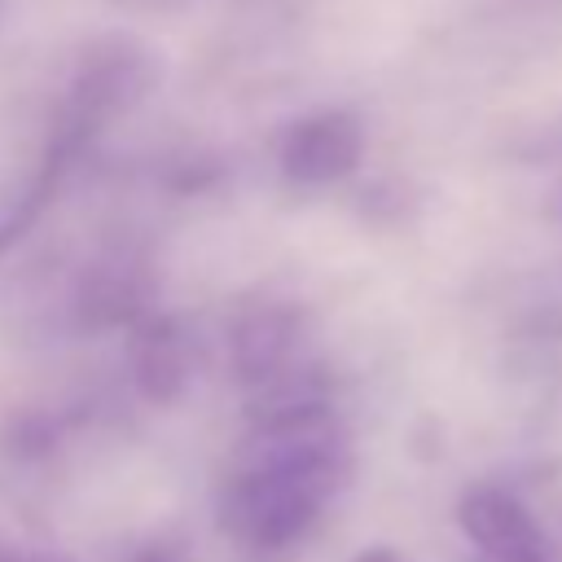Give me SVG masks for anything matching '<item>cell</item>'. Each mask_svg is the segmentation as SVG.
<instances>
[{"label": "cell", "instance_id": "cell-1", "mask_svg": "<svg viewBox=\"0 0 562 562\" xmlns=\"http://www.w3.org/2000/svg\"><path fill=\"white\" fill-rule=\"evenodd\" d=\"M351 474V443L334 404L250 422L220 483V531L272 558L312 536Z\"/></svg>", "mask_w": 562, "mask_h": 562}, {"label": "cell", "instance_id": "cell-10", "mask_svg": "<svg viewBox=\"0 0 562 562\" xmlns=\"http://www.w3.org/2000/svg\"><path fill=\"white\" fill-rule=\"evenodd\" d=\"M356 562H404L391 544H373V549H364V553H356Z\"/></svg>", "mask_w": 562, "mask_h": 562}, {"label": "cell", "instance_id": "cell-2", "mask_svg": "<svg viewBox=\"0 0 562 562\" xmlns=\"http://www.w3.org/2000/svg\"><path fill=\"white\" fill-rule=\"evenodd\" d=\"M158 83V61L145 44L132 35H97L79 48V57L66 70L61 92L48 110V132L40 145V158L53 162L61 176L79 162V154L114 123L123 119L145 92Z\"/></svg>", "mask_w": 562, "mask_h": 562}, {"label": "cell", "instance_id": "cell-8", "mask_svg": "<svg viewBox=\"0 0 562 562\" xmlns=\"http://www.w3.org/2000/svg\"><path fill=\"white\" fill-rule=\"evenodd\" d=\"M4 443H9V452L18 461H44L61 443V422L53 413H44V408H26V413H18L9 422Z\"/></svg>", "mask_w": 562, "mask_h": 562}, {"label": "cell", "instance_id": "cell-3", "mask_svg": "<svg viewBox=\"0 0 562 562\" xmlns=\"http://www.w3.org/2000/svg\"><path fill=\"white\" fill-rule=\"evenodd\" d=\"M228 360L233 378L246 395L281 382L285 373L303 369L307 356V325L303 312L285 299H250L228 321Z\"/></svg>", "mask_w": 562, "mask_h": 562}, {"label": "cell", "instance_id": "cell-4", "mask_svg": "<svg viewBox=\"0 0 562 562\" xmlns=\"http://www.w3.org/2000/svg\"><path fill=\"white\" fill-rule=\"evenodd\" d=\"M364 162V123L342 105L312 110L281 132L277 171L299 189H329L356 176Z\"/></svg>", "mask_w": 562, "mask_h": 562}, {"label": "cell", "instance_id": "cell-6", "mask_svg": "<svg viewBox=\"0 0 562 562\" xmlns=\"http://www.w3.org/2000/svg\"><path fill=\"white\" fill-rule=\"evenodd\" d=\"M154 303V272L132 250H105L97 255L70 290V316L88 334L105 329H132L140 316H149Z\"/></svg>", "mask_w": 562, "mask_h": 562}, {"label": "cell", "instance_id": "cell-12", "mask_svg": "<svg viewBox=\"0 0 562 562\" xmlns=\"http://www.w3.org/2000/svg\"><path fill=\"white\" fill-rule=\"evenodd\" d=\"M549 215H553V220H558V224H562V184H558V193H553V198H549Z\"/></svg>", "mask_w": 562, "mask_h": 562}, {"label": "cell", "instance_id": "cell-7", "mask_svg": "<svg viewBox=\"0 0 562 562\" xmlns=\"http://www.w3.org/2000/svg\"><path fill=\"white\" fill-rule=\"evenodd\" d=\"M127 373L145 404H176L184 400L198 373V342L176 312L154 307L127 329Z\"/></svg>", "mask_w": 562, "mask_h": 562}, {"label": "cell", "instance_id": "cell-11", "mask_svg": "<svg viewBox=\"0 0 562 562\" xmlns=\"http://www.w3.org/2000/svg\"><path fill=\"white\" fill-rule=\"evenodd\" d=\"M0 562H61V558H48V553H26V549H4V544H0Z\"/></svg>", "mask_w": 562, "mask_h": 562}, {"label": "cell", "instance_id": "cell-9", "mask_svg": "<svg viewBox=\"0 0 562 562\" xmlns=\"http://www.w3.org/2000/svg\"><path fill=\"white\" fill-rule=\"evenodd\" d=\"M132 562H184V553L171 549V544H149V549H140Z\"/></svg>", "mask_w": 562, "mask_h": 562}, {"label": "cell", "instance_id": "cell-13", "mask_svg": "<svg viewBox=\"0 0 562 562\" xmlns=\"http://www.w3.org/2000/svg\"><path fill=\"white\" fill-rule=\"evenodd\" d=\"M470 562H483V558H470Z\"/></svg>", "mask_w": 562, "mask_h": 562}, {"label": "cell", "instance_id": "cell-5", "mask_svg": "<svg viewBox=\"0 0 562 562\" xmlns=\"http://www.w3.org/2000/svg\"><path fill=\"white\" fill-rule=\"evenodd\" d=\"M457 527L483 562H553L544 527L501 483H470L457 501Z\"/></svg>", "mask_w": 562, "mask_h": 562}]
</instances>
